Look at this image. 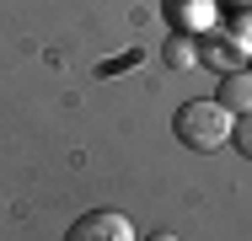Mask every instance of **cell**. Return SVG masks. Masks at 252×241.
Instances as JSON below:
<instances>
[{"mask_svg":"<svg viewBox=\"0 0 252 241\" xmlns=\"http://www.w3.org/2000/svg\"><path fill=\"white\" fill-rule=\"evenodd\" d=\"M231 145H236V150L252 161V113H242V118L231 123Z\"/></svg>","mask_w":252,"mask_h":241,"instance_id":"obj_4","label":"cell"},{"mask_svg":"<svg viewBox=\"0 0 252 241\" xmlns=\"http://www.w3.org/2000/svg\"><path fill=\"white\" fill-rule=\"evenodd\" d=\"M64 241H134V225L118 209H92V214H81L64 231Z\"/></svg>","mask_w":252,"mask_h":241,"instance_id":"obj_2","label":"cell"},{"mask_svg":"<svg viewBox=\"0 0 252 241\" xmlns=\"http://www.w3.org/2000/svg\"><path fill=\"white\" fill-rule=\"evenodd\" d=\"M151 241H177V236H172V231H156V236Z\"/></svg>","mask_w":252,"mask_h":241,"instance_id":"obj_5","label":"cell"},{"mask_svg":"<svg viewBox=\"0 0 252 241\" xmlns=\"http://www.w3.org/2000/svg\"><path fill=\"white\" fill-rule=\"evenodd\" d=\"M220 102L242 118V113H252V70H236V75H225V86H220Z\"/></svg>","mask_w":252,"mask_h":241,"instance_id":"obj_3","label":"cell"},{"mask_svg":"<svg viewBox=\"0 0 252 241\" xmlns=\"http://www.w3.org/2000/svg\"><path fill=\"white\" fill-rule=\"evenodd\" d=\"M231 123H236V113H231L225 102H215V96H193V102H183L177 118H172L177 140L188 145V150H204V155L231 140Z\"/></svg>","mask_w":252,"mask_h":241,"instance_id":"obj_1","label":"cell"}]
</instances>
